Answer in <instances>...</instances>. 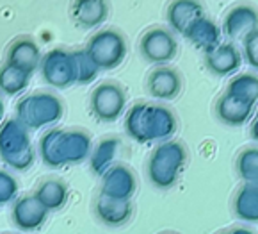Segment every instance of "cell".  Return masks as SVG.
<instances>
[{
	"label": "cell",
	"instance_id": "9c48e42d",
	"mask_svg": "<svg viewBox=\"0 0 258 234\" xmlns=\"http://www.w3.org/2000/svg\"><path fill=\"white\" fill-rule=\"evenodd\" d=\"M41 77L46 84L53 88H70L77 82V65L73 50L52 49L41 59Z\"/></svg>",
	"mask_w": 258,
	"mask_h": 234
},
{
	"label": "cell",
	"instance_id": "f546056e",
	"mask_svg": "<svg viewBox=\"0 0 258 234\" xmlns=\"http://www.w3.org/2000/svg\"><path fill=\"white\" fill-rule=\"evenodd\" d=\"M249 134H251V139L258 145V116L251 122V127H249Z\"/></svg>",
	"mask_w": 258,
	"mask_h": 234
},
{
	"label": "cell",
	"instance_id": "4316f807",
	"mask_svg": "<svg viewBox=\"0 0 258 234\" xmlns=\"http://www.w3.org/2000/svg\"><path fill=\"white\" fill-rule=\"evenodd\" d=\"M75 56V65H77V82L79 84H89L96 79L102 70L96 66V63L91 59V56L86 52V49L73 50Z\"/></svg>",
	"mask_w": 258,
	"mask_h": 234
},
{
	"label": "cell",
	"instance_id": "3957f363",
	"mask_svg": "<svg viewBox=\"0 0 258 234\" xmlns=\"http://www.w3.org/2000/svg\"><path fill=\"white\" fill-rule=\"evenodd\" d=\"M189 163V150L182 142L167 139L157 145L146 161V177L153 188L166 192L178 182Z\"/></svg>",
	"mask_w": 258,
	"mask_h": 234
},
{
	"label": "cell",
	"instance_id": "4fadbf2b",
	"mask_svg": "<svg viewBox=\"0 0 258 234\" xmlns=\"http://www.w3.org/2000/svg\"><path fill=\"white\" fill-rule=\"evenodd\" d=\"M41 59L43 56L39 45L31 36H20V38L13 39L6 52V63L29 73V75H32L39 68Z\"/></svg>",
	"mask_w": 258,
	"mask_h": 234
},
{
	"label": "cell",
	"instance_id": "7a4b0ae2",
	"mask_svg": "<svg viewBox=\"0 0 258 234\" xmlns=\"http://www.w3.org/2000/svg\"><path fill=\"white\" fill-rule=\"evenodd\" d=\"M41 159L50 168L79 165L91 158L93 142L82 129H52L39 139Z\"/></svg>",
	"mask_w": 258,
	"mask_h": 234
},
{
	"label": "cell",
	"instance_id": "30bf717a",
	"mask_svg": "<svg viewBox=\"0 0 258 234\" xmlns=\"http://www.w3.org/2000/svg\"><path fill=\"white\" fill-rule=\"evenodd\" d=\"M137 192V177L132 170L123 163L114 165L102 175V188L100 195L116 200H132Z\"/></svg>",
	"mask_w": 258,
	"mask_h": 234
},
{
	"label": "cell",
	"instance_id": "5b68a950",
	"mask_svg": "<svg viewBox=\"0 0 258 234\" xmlns=\"http://www.w3.org/2000/svg\"><path fill=\"white\" fill-rule=\"evenodd\" d=\"M62 113H64L62 100L48 91L32 93L20 100L16 106V118L22 120L31 131L52 125L62 118Z\"/></svg>",
	"mask_w": 258,
	"mask_h": 234
},
{
	"label": "cell",
	"instance_id": "7402d4cb",
	"mask_svg": "<svg viewBox=\"0 0 258 234\" xmlns=\"http://www.w3.org/2000/svg\"><path fill=\"white\" fill-rule=\"evenodd\" d=\"M34 197L45 206L48 211H57L62 209L68 202V186L64 180L50 177V179L41 180L34 192Z\"/></svg>",
	"mask_w": 258,
	"mask_h": 234
},
{
	"label": "cell",
	"instance_id": "5bb4252c",
	"mask_svg": "<svg viewBox=\"0 0 258 234\" xmlns=\"http://www.w3.org/2000/svg\"><path fill=\"white\" fill-rule=\"evenodd\" d=\"M48 213V209H45V206L34 195H25L13 204L11 220L20 230L31 232L46 222Z\"/></svg>",
	"mask_w": 258,
	"mask_h": 234
},
{
	"label": "cell",
	"instance_id": "8fae6325",
	"mask_svg": "<svg viewBox=\"0 0 258 234\" xmlns=\"http://www.w3.org/2000/svg\"><path fill=\"white\" fill-rule=\"evenodd\" d=\"M223 34L230 39H244L251 32L258 31V9L251 4H237L224 15L223 18Z\"/></svg>",
	"mask_w": 258,
	"mask_h": 234
},
{
	"label": "cell",
	"instance_id": "277c9868",
	"mask_svg": "<svg viewBox=\"0 0 258 234\" xmlns=\"http://www.w3.org/2000/svg\"><path fill=\"white\" fill-rule=\"evenodd\" d=\"M29 127L18 118H11L0 127V158L15 170H29L34 165Z\"/></svg>",
	"mask_w": 258,
	"mask_h": 234
},
{
	"label": "cell",
	"instance_id": "83f0119b",
	"mask_svg": "<svg viewBox=\"0 0 258 234\" xmlns=\"http://www.w3.org/2000/svg\"><path fill=\"white\" fill-rule=\"evenodd\" d=\"M18 195V180L0 170V204H8Z\"/></svg>",
	"mask_w": 258,
	"mask_h": 234
},
{
	"label": "cell",
	"instance_id": "4dcf8cb0",
	"mask_svg": "<svg viewBox=\"0 0 258 234\" xmlns=\"http://www.w3.org/2000/svg\"><path fill=\"white\" fill-rule=\"evenodd\" d=\"M228 234H256V232H254L253 229H247V227L239 225V227H233V229L228 230Z\"/></svg>",
	"mask_w": 258,
	"mask_h": 234
},
{
	"label": "cell",
	"instance_id": "484cf974",
	"mask_svg": "<svg viewBox=\"0 0 258 234\" xmlns=\"http://www.w3.org/2000/svg\"><path fill=\"white\" fill-rule=\"evenodd\" d=\"M29 81H31L29 73L8 65V63L0 66V91L6 93V95H18V93H22L23 89H27Z\"/></svg>",
	"mask_w": 258,
	"mask_h": 234
},
{
	"label": "cell",
	"instance_id": "ac0fdd59",
	"mask_svg": "<svg viewBox=\"0 0 258 234\" xmlns=\"http://www.w3.org/2000/svg\"><path fill=\"white\" fill-rule=\"evenodd\" d=\"M242 65V52L235 43H221L216 50L205 54V66L216 77L233 75Z\"/></svg>",
	"mask_w": 258,
	"mask_h": 234
},
{
	"label": "cell",
	"instance_id": "d6986e66",
	"mask_svg": "<svg viewBox=\"0 0 258 234\" xmlns=\"http://www.w3.org/2000/svg\"><path fill=\"white\" fill-rule=\"evenodd\" d=\"M134 215L132 200L109 199V197L98 195L95 200V216L98 222H102L107 227H121L126 222H130Z\"/></svg>",
	"mask_w": 258,
	"mask_h": 234
},
{
	"label": "cell",
	"instance_id": "44dd1931",
	"mask_svg": "<svg viewBox=\"0 0 258 234\" xmlns=\"http://www.w3.org/2000/svg\"><path fill=\"white\" fill-rule=\"evenodd\" d=\"M232 211L237 220L258 223V184L239 186L232 199Z\"/></svg>",
	"mask_w": 258,
	"mask_h": 234
},
{
	"label": "cell",
	"instance_id": "603a6c76",
	"mask_svg": "<svg viewBox=\"0 0 258 234\" xmlns=\"http://www.w3.org/2000/svg\"><path fill=\"white\" fill-rule=\"evenodd\" d=\"M121 150V139L119 138H103L98 145L93 149L91 158V170L96 175L102 177L107 170H110L114 165H118L116 159H118V154Z\"/></svg>",
	"mask_w": 258,
	"mask_h": 234
},
{
	"label": "cell",
	"instance_id": "f1b7e54d",
	"mask_svg": "<svg viewBox=\"0 0 258 234\" xmlns=\"http://www.w3.org/2000/svg\"><path fill=\"white\" fill-rule=\"evenodd\" d=\"M242 58L251 68L258 72V31L251 32L242 41Z\"/></svg>",
	"mask_w": 258,
	"mask_h": 234
},
{
	"label": "cell",
	"instance_id": "cb8c5ba5",
	"mask_svg": "<svg viewBox=\"0 0 258 234\" xmlns=\"http://www.w3.org/2000/svg\"><path fill=\"white\" fill-rule=\"evenodd\" d=\"M226 95L246 104H256L258 100V75L254 73H239L232 77L226 86Z\"/></svg>",
	"mask_w": 258,
	"mask_h": 234
},
{
	"label": "cell",
	"instance_id": "52a82bcc",
	"mask_svg": "<svg viewBox=\"0 0 258 234\" xmlns=\"http://www.w3.org/2000/svg\"><path fill=\"white\" fill-rule=\"evenodd\" d=\"M139 54L150 65L166 66L178 54V41L171 29L150 27L139 38Z\"/></svg>",
	"mask_w": 258,
	"mask_h": 234
},
{
	"label": "cell",
	"instance_id": "836d02e7",
	"mask_svg": "<svg viewBox=\"0 0 258 234\" xmlns=\"http://www.w3.org/2000/svg\"><path fill=\"white\" fill-rule=\"evenodd\" d=\"M217 234H228V230H221V232H217Z\"/></svg>",
	"mask_w": 258,
	"mask_h": 234
},
{
	"label": "cell",
	"instance_id": "6da1fadb",
	"mask_svg": "<svg viewBox=\"0 0 258 234\" xmlns=\"http://www.w3.org/2000/svg\"><path fill=\"white\" fill-rule=\"evenodd\" d=\"M125 131L137 143L167 142L178 131V118L162 104L137 102L125 116Z\"/></svg>",
	"mask_w": 258,
	"mask_h": 234
},
{
	"label": "cell",
	"instance_id": "8992f818",
	"mask_svg": "<svg viewBox=\"0 0 258 234\" xmlns=\"http://www.w3.org/2000/svg\"><path fill=\"white\" fill-rule=\"evenodd\" d=\"M84 49L100 70H114L125 61L128 46L125 36L119 31L102 29L88 39V45Z\"/></svg>",
	"mask_w": 258,
	"mask_h": 234
},
{
	"label": "cell",
	"instance_id": "e0dca14e",
	"mask_svg": "<svg viewBox=\"0 0 258 234\" xmlns=\"http://www.w3.org/2000/svg\"><path fill=\"white\" fill-rule=\"evenodd\" d=\"M202 16H205V8L200 0H171L166 9V20L171 31L182 36Z\"/></svg>",
	"mask_w": 258,
	"mask_h": 234
},
{
	"label": "cell",
	"instance_id": "ba28073f",
	"mask_svg": "<svg viewBox=\"0 0 258 234\" xmlns=\"http://www.w3.org/2000/svg\"><path fill=\"white\" fill-rule=\"evenodd\" d=\"M89 108L100 122H116L126 108V93L121 84L114 81H105L98 84L89 97Z\"/></svg>",
	"mask_w": 258,
	"mask_h": 234
},
{
	"label": "cell",
	"instance_id": "ffe728a7",
	"mask_svg": "<svg viewBox=\"0 0 258 234\" xmlns=\"http://www.w3.org/2000/svg\"><path fill=\"white\" fill-rule=\"evenodd\" d=\"M254 106L237 100L230 95H221L216 102V118L228 127H240L247 123L253 116Z\"/></svg>",
	"mask_w": 258,
	"mask_h": 234
},
{
	"label": "cell",
	"instance_id": "2e32d148",
	"mask_svg": "<svg viewBox=\"0 0 258 234\" xmlns=\"http://www.w3.org/2000/svg\"><path fill=\"white\" fill-rule=\"evenodd\" d=\"M223 29L214 22L212 18L209 16H202V18H198L196 22L190 25L189 29L185 31L183 38L194 46L198 49L200 52H203V56L216 50L217 46L223 43Z\"/></svg>",
	"mask_w": 258,
	"mask_h": 234
},
{
	"label": "cell",
	"instance_id": "9a60e30c",
	"mask_svg": "<svg viewBox=\"0 0 258 234\" xmlns=\"http://www.w3.org/2000/svg\"><path fill=\"white\" fill-rule=\"evenodd\" d=\"M110 11L109 0H72L70 18L80 29H95L107 20Z\"/></svg>",
	"mask_w": 258,
	"mask_h": 234
},
{
	"label": "cell",
	"instance_id": "1f68e13d",
	"mask_svg": "<svg viewBox=\"0 0 258 234\" xmlns=\"http://www.w3.org/2000/svg\"><path fill=\"white\" fill-rule=\"evenodd\" d=\"M159 234H180V232H176V230H162V232H159Z\"/></svg>",
	"mask_w": 258,
	"mask_h": 234
},
{
	"label": "cell",
	"instance_id": "d6a6232c",
	"mask_svg": "<svg viewBox=\"0 0 258 234\" xmlns=\"http://www.w3.org/2000/svg\"><path fill=\"white\" fill-rule=\"evenodd\" d=\"M2 113H4V104H2V100H0V116H2Z\"/></svg>",
	"mask_w": 258,
	"mask_h": 234
},
{
	"label": "cell",
	"instance_id": "d4e9b609",
	"mask_svg": "<svg viewBox=\"0 0 258 234\" xmlns=\"http://www.w3.org/2000/svg\"><path fill=\"white\" fill-rule=\"evenodd\" d=\"M237 175L246 184H258V147H246L237 154Z\"/></svg>",
	"mask_w": 258,
	"mask_h": 234
},
{
	"label": "cell",
	"instance_id": "7c38bea8",
	"mask_svg": "<svg viewBox=\"0 0 258 234\" xmlns=\"http://www.w3.org/2000/svg\"><path fill=\"white\" fill-rule=\"evenodd\" d=\"M182 88L183 79L173 66H157L146 77V91L157 100H175Z\"/></svg>",
	"mask_w": 258,
	"mask_h": 234
}]
</instances>
